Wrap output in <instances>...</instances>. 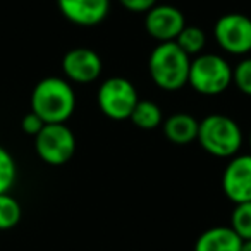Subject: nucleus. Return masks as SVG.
I'll return each mask as SVG.
<instances>
[{
    "instance_id": "obj_1",
    "label": "nucleus",
    "mask_w": 251,
    "mask_h": 251,
    "mask_svg": "<svg viewBox=\"0 0 251 251\" xmlns=\"http://www.w3.org/2000/svg\"><path fill=\"white\" fill-rule=\"evenodd\" d=\"M76 110V91L66 77L49 76L36 83L31 93V112L45 124H66Z\"/></svg>"
},
{
    "instance_id": "obj_2",
    "label": "nucleus",
    "mask_w": 251,
    "mask_h": 251,
    "mask_svg": "<svg viewBox=\"0 0 251 251\" xmlns=\"http://www.w3.org/2000/svg\"><path fill=\"white\" fill-rule=\"evenodd\" d=\"M191 57L186 55L176 42L157 43L148 57V74L157 88L179 91L188 84Z\"/></svg>"
},
{
    "instance_id": "obj_3",
    "label": "nucleus",
    "mask_w": 251,
    "mask_h": 251,
    "mask_svg": "<svg viewBox=\"0 0 251 251\" xmlns=\"http://www.w3.org/2000/svg\"><path fill=\"white\" fill-rule=\"evenodd\" d=\"M196 141L212 157L232 158L243 147L244 134L232 117L224 114H210L200 121Z\"/></svg>"
},
{
    "instance_id": "obj_4",
    "label": "nucleus",
    "mask_w": 251,
    "mask_h": 251,
    "mask_svg": "<svg viewBox=\"0 0 251 251\" xmlns=\"http://www.w3.org/2000/svg\"><path fill=\"white\" fill-rule=\"evenodd\" d=\"M188 84L203 97H217L232 84V67L219 53H200L189 66Z\"/></svg>"
},
{
    "instance_id": "obj_5",
    "label": "nucleus",
    "mask_w": 251,
    "mask_h": 251,
    "mask_svg": "<svg viewBox=\"0 0 251 251\" xmlns=\"http://www.w3.org/2000/svg\"><path fill=\"white\" fill-rule=\"evenodd\" d=\"M138 101V90L127 77L112 76L98 86L97 105L101 114L112 121H127Z\"/></svg>"
},
{
    "instance_id": "obj_6",
    "label": "nucleus",
    "mask_w": 251,
    "mask_h": 251,
    "mask_svg": "<svg viewBox=\"0 0 251 251\" xmlns=\"http://www.w3.org/2000/svg\"><path fill=\"white\" fill-rule=\"evenodd\" d=\"M35 150L43 164L60 167L76 153V136L67 124H45L35 136Z\"/></svg>"
},
{
    "instance_id": "obj_7",
    "label": "nucleus",
    "mask_w": 251,
    "mask_h": 251,
    "mask_svg": "<svg viewBox=\"0 0 251 251\" xmlns=\"http://www.w3.org/2000/svg\"><path fill=\"white\" fill-rule=\"evenodd\" d=\"M213 38L230 55L246 57L251 52V18L241 12H227L215 21Z\"/></svg>"
},
{
    "instance_id": "obj_8",
    "label": "nucleus",
    "mask_w": 251,
    "mask_h": 251,
    "mask_svg": "<svg viewBox=\"0 0 251 251\" xmlns=\"http://www.w3.org/2000/svg\"><path fill=\"white\" fill-rule=\"evenodd\" d=\"M103 71L101 57L86 47L71 49L62 57L64 77L71 84H91L98 81Z\"/></svg>"
},
{
    "instance_id": "obj_9",
    "label": "nucleus",
    "mask_w": 251,
    "mask_h": 251,
    "mask_svg": "<svg viewBox=\"0 0 251 251\" xmlns=\"http://www.w3.org/2000/svg\"><path fill=\"white\" fill-rule=\"evenodd\" d=\"M184 26V14L174 5L157 4L145 14V29L157 43L176 42Z\"/></svg>"
},
{
    "instance_id": "obj_10",
    "label": "nucleus",
    "mask_w": 251,
    "mask_h": 251,
    "mask_svg": "<svg viewBox=\"0 0 251 251\" xmlns=\"http://www.w3.org/2000/svg\"><path fill=\"white\" fill-rule=\"evenodd\" d=\"M222 191L234 205L251 201V153H237L222 174Z\"/></svg>"
},
{
    "instance_id": "obj_11",
    "label": "nucleus",
    "mask_w": 251,
    "mask_h": 251,
    "mask_svg": "<svg viewBox=\"0 0 251 251\" xmlns=\"http://www.w3.org/2000/svg\"><path fill=\"white\" fill-rule=\"evenodd\" d=\"M57 5L67 21L81 28L100 25L110 12V0H57Z\"/></svg>"
},
{
    "instance_id": "obj_12",
    "label": "nucleus",
    "mask_w": 251,
    "mask_h": 251,
    "mask_svg": "<svg viewBox=\"0 0 251 251\" xmlns=\"http://www.w3.org/2000/svg\"><path fill=\"white\" fill-rule=\"evenodd\" d=\"M243 239L227 226H215L198 236L195 251H241Z\"/></svg>"
},
{
    "instance_id": "obj_13",
    "label": "nucleus",
    "mask_w": 251,
    "mask_h": 251,
    "mask_svg": "<svg viewBox=\"0 0 251 251\" xmlns=\"http://www.w3.org/2000/svg\"><path fill=\"white\" fill-rule=\"evenodd\" d=\"M198 124L200 121L186 112H177L171 117L164 119L162 129L164 136L174 145H189L198 138Z\"/></svg>"
},
{
    "instance_id": "obj_14",
    "label": "nucleus",
    "mask_w": 251,
    "mask_h": 251,
    "mask_svg": "<svg viewBox=\"0 0 251 251\" xmlns=\"http://www.w3.org/2000/svg\"><path fill=\"white\" fill-rule=\"evenodd\" d=\"M129 121L133 122L136 127H140V129L151 131L162 126V122H164V114H162V108L158 107L155 101L140 100L136 103V107H134Z\"/></svg>"
},
{
    "instance_id": "obj_15",
    "label": "nucleus",
    "mask_w": 251,
    "mask_h": 251,
    "mask_svg": "<svg viewBox=\"0 0 251 251\" xmlns=\"http://www.w3.org/2000/svg\"><path fill=\"white\" fill-rule=\"evenodd\" d=\"M176 43H177V47L186 53V55H189L193 59V57L203 53L205 45H206V35L201 28H198V26L186 25L184 29H182V31L179 33L177 38H176Z\"/></svg>"
},
{
    "instance_id": "obj_16",
    "label": "nucleus",
    "mask_w": 251,
    "mask_h": 251,
    "mask_svg": "<svg viewBox=\"0 0 251 251\" xmlns=\"http://www.w3.org/2000/svg\"><path fill=\"white\" fill-rule=\"evenodd\" d=\"M23 210L19 201L11 193L0 195V230H11L19 224Z\"/></svg>"
},
{
    "instance_id": "obj_17",
    "label": "nucleus",
    "mask_w": 251,
    "mask_h": 251,
    "mask_svg": "<svg viewBox=\"0 0 251 251\" xmlns=\"http://www.w3.org/2000/svg\"><path fill=\"white\" fill-rule=\"evenodd\" d=\"M229 227L243 241L251 239V201L239 203L234 206Z\"/></svg>"
},
{
    "instance_id": "obj_18",
    "label": "nucleus",
    "mask_w": 251,
    "mask_h": 251,
    "mask_svg": "<svg viewBox=\"0 0 251 251\" xmlns=\"http://www.w3.org/2000/svg\"><path fill=\"white\" fill-rule=\"evenodd\" d=\"M16 177H18V165L14 157L7 148L0 145V195L11 191L12 186L16 184Z\"/></svg>"
},
{
    "instance_id": "obj_19",
    "label": "nucleus",
    "mask_w": 251,
    "mask_h": 251,
    "mask_svg": "<svg viewBox=\"0 0 251 251\" xmlns=\"http://www.w3.org/2000/svg\"><path fill=\"white\" fill-rule=\"evenodd\" d=\"M232 84L246 97H251V57H243L232 67Z\"/></svg>"
},
{
    "instance_id": "obj_20",
    "label": "nucleus",
    "mask_w": 251,
    "mask_h": 251,
    "mask_svg": "<svg viewBox=\"0 0 251 251\" xmlns=\"http://www.w3.org/2000/svg\"><path fill=\"white\" fill-rule=\"evenodd\" d=\"M43 126H45V122H43L42 119L35 114V112H28L21 121L23 133H26L28 136H33V138H35L36 134L43 129Z\"/></svg>"
},
{
    "instance_id": "obj_21",
    "label": "nucleus",
    "mask_w": 251,
    "mask_h": 251,
    "mask_svg": "<svg viewBox=\"0 0 251 251\" xmlns=\"http://www.w3.org/2000/svg\"><path fill=\"white\" fill-rule=\"evenodd\" d=\"M126 11L134 14H147L151 7L158 4V0H117Z\"/></svg>"
},
{
    "instance_id": "obj_22",
    "label": "nucleus",
    "mask_w": 251,
    "mask_h": 251,
    "mask_svg": "<svg viewBox=\"0 0 251 251\" xmlns=\"http://www.w3.org/2000/svg\"><path fill=\"white\" fill-rule=\"evenodd\" d=\"M241 251H251V239L243 241V244H241Z\"/></svg>"
},
{
    "instance_id": "obj_23",
    "label": "nucleus",
    "mask_w": 251,
    "mask_h": 251,
    "mask_svg": "<svg viewBox=\"0 0 251 251\" xmlns=\"http://www.w3.org/2000/svg\"><path fill=\"white\" fill-rule=\"evenodd\" d=\"M248 147H250V153H251V129H250V134H248Z\"/></svg>"
}]
</instances>
